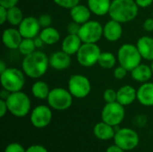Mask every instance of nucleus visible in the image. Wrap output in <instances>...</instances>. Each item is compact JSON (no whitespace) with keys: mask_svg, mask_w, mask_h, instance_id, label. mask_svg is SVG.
<instances>
[{"mask_svg":"<svg viewBox=\"0 0 153 152\" xmlns=\"http://www.w3.org/2000/svg\"><path fill=\"white\" fill-rule=\"evenodd\" d=\"M100 54L101 50L97 43H82L76 54V59L80 65L91 67L98 64Z\"/></svg>","mask_w":153,"mask_h":152,"instance_id":"0eeeda50","label":"nucleus"},{"mask_svg":"<svg viewBox=\"0 0 153 152\" xmlns=\"http://www.w3.org/2000/svg\"><path fill=\"white\" fill-rule=\"evenodd\" d=\"M126 151H124L122 148H120L119 146H117V144H113L111 146H109L106 152H125Z\"/></svg>","mask_w":153,"mask_h":152,"instance_id":"79ce46f5","label":"nucleus"},{"mask_svg":"<svg viewBox=\"0 0 153 152\" xmlns=\"http://www.w3.org/2000/svg\"><path fill=\"white\" fill-rule=\"evenodd\" d=\"M68 90L76 99L86 98L91 90V85L90 80L82 74H73L68 81Z\"/></svg>","mask_w":153,"mask_h":152,"instance_id":"9d476101","label":"nucleus"},{"mask_svg":"<svg viewBox=\"0 0 153 152\" xmlns=\"http://www.w3.org/2000/svg\"><path fill=\"white\" fill-rule=\"evenodd\" d=\"M111 0H87V5L91 12L97 16L108 14Z\"/></svg>","mask_w":153,"mask_h":152,"instance_id":"b1692460","label":"nucleus"},{"mask_svg":"<svg viewBox=\"0 0 153 152\" xmlns=\"http://www.w3.org/2000/svg\"><path fill=\"white\" fill-rule=\"evenodd\" d=\"M52 120V111L49 106H37L30 113V123L36 128L47 127Z\"/></svg>","mask_w":153,"mask_h":152,"instance_id":"f8f14e48","label":"nucleus"},{"mask_svg":"<svg viewBox=\"0 0 153 152\" xmlns=\"http://www.w3.org/2000/svg\"><path fill=\"white\" fill-rule=\"evenodd\" d=\"M6 68H7V66H6L5 63L2 60V61L0 62V73H3V72H4V71L6 70Z\"/></svg>","mask_w":153,"mask_h":152,"instance_id":"c03bdc74","label":"nucleus"},{"mask_svg":"<svg viewBox=\"0 0 153 152\" xmlns=\"http://www.w3.org/2000/svg\"><path fill=\"white\" fill-rule=\"evenodd\" d=\"M73 95L68 90L58 87L50 90L47 101L51 108L58 111H64L71 108L73 104Z\"/></svg>","mask_w":153,"mask_h":152,"instance_id":"423d86ee","label":"nucleus"},{"mask_svg":"<svg viewBox=\"0 0 153 152\" xmlns=\"http://www.w3.org/2000/svg\"><path fill=\"white\" fill-rule=\"evenodd\" d=\"M137 100L145 107H153V82L142 83L137 90Z\"/></svg>","mask_w":153,"mask_h":152,"instance_id":"6ab92c4d","label":"nucleus"},{"mask_svg":"<svg viewBox=\"0 0 153 152\" xmlns=\"http://www.w3.org/2000/svg\"><path fill=\"white\" fill-rule=\"evenodd\" d=\"M117 57L119 65L129 72L139 65L143 59L136 45L130 43H126L119 47Z\"/></svg>","mask_w":153,"mask_h":152,"instance_id":"39448f33","label":"nucleus"},{"mask_svg":"<svg viewBox=\"0 0 153 152\" xmlns=\"http://www.w3.org/2000/svg\"><path fill=\"white\" fill-rule=\"evenodd\" d=\"M8 111V108H7V104L6 101L4 99H1L0 100V116L4 117L5 116V114Z\"/></svg>","mask_w":153,"mask_h":152,"instance_id":"ea45409f","label":"nucleus"},{"mask_svg":"<svg viewBox=\"0 0 153 152\" xmlns=\"http://www.w3.org/2000/svg\"><path fill=\"white\" fill-rule=\"evenodd\" d=\"M151 68H152V73H153V60L152 61V65H151Z\"/></svg>","mask_w":153,"mask_h":152,"instance_id":"a18cd8bd","label":"nucleus"},{"mask_svg":"<svg viewBox=\"0 0 153 152\" xmlns=\"http://www.w3.org/2000/svg\"><path fill=\"white\" fill-rule=\"evenodd\" d=\"M139 6L135 0H112L108 15L120 23L129 22L136 18Z\"/></svg>","mask_w":153,"mask_h":152,"instance_id":"f03ea898","label":"nucleus"},{"mask_svg":"<svg viewBox=\"0 0 153 152\" xmlns=\"http://www.w3.org/2000/svg\"><path fill=\"white\" fill-rule=\"evenodd\" d=\"M50 92L49 86L43 81H37L31 86V93L34 98L39 99H47Z\"/></svg>","mask_w":153,"mask_h":152,"instance_id":"a878e982","label":"nucleus"},{"mask_svg":"<svg viewBox=\"0 0 153 152\" xmlns=\"http://www.w3.org/2000/svg\"><path fill=\"white\" fill-rule=\"evenodd\" d=\"M33 39H34V43H35V46H36V47H37V48H40V47H43V45L45 44V43H44V41L42 40V39H41L39 36L35 37Z\"/></svg>","mask_w":153,"mask_h":152,"instance_id":"37998d69","label":"nucleus"},{"mask_svg":"<svg viewBox=\"0 0 153 152\" xmlns=\"http://www.w3.org/2000/svg\"><path fill=\"white\" fill-rule=\"evenodd\" d=\"M4 152H26V150L21 144L13 142L7 145Z\"/></svg>","mask_w":153,"mask_h":152,"instance_id":"72a5a7b5","label":"nucleus"},{"mask_svg":"<svg viewBox=\"0 0 153 152\" xmlns=\"http://www.w3.org/2000/svg\"><path fill=\"white\" fill-rule=\"evenodd\" d=\"M117 57L111 52H101L98 64L104 69H112L117 64Z\"/></svg>","mask_w":153,"mask_h":152,"instance_id":"cd10ccee","label":"nucleus"},{"mask_svg":"<svg viewBox=\"0 0 153 152\" xmlns=\"http://www.w3.org/2000/svg\"><path fill=\"white\" fill-rule=\"evenodd\" d=\"M22 39L19 30L15 28H6L2 34L3 44L9 49H18Z\"/></svg>","mask_w":153,"mask_h":152,"instance_id":"2eb2a0df","label":"nucleus"},{"mask_svg":"<svg viewBox=\"0 0 153 152\" xmlns=\"http://www.w3.org/2000/svg\"><path fill=\"white\" fill-rule=\"evenodd\" d=\"M40 24L39 19L34 16L24 17L22 22L18 26V30L22 38L34 39L40 32Z\"/></svg>","mask_w":153,"mask_h":152,"instance_id":"ddd939ff","label":"nucleus"},{"mask_svg":"<svg viewBox=\"0 0 153 152\" xmlns=\"http://www.w3.org/2000/svg\"><path fill=\"white\" fill-rule=\"evenodd\" d=\"M130 73H131L132 79L141 83L150 82L153 75L151 66L142 63L139 65H137L135 68H134Z\"/></svg>","mask_w":153,"mask_h":152,"instance_id":"4be33fe9","label":"nucleus"},{"mask_svg":"<svg viewBox=\"0 0 153 152\" xmlns=\"http://www.w3.org/2000/svg\"><path fill=\"white\" fill-rule=\"evenodd\" d=\"M103 99L106 103L116 102L117 99V90L114 89H107L103 93Z\"/></svg>","mask_w":153,"mask_h":152,"instance_id":"c756f323","label":"nucleus"},{"mask_svg":"<svg viewBox=\"0 0 153 152\" xmlns=\"http://www.w3.org/2000/svg\"><path fill=\"white\" fill-rule=\"evenodd\" d=\"M93 133L99 140L108 141L110 139H114L116 131L114 130V126L102 121L95 125L93 128Z\"/></svg>","mask_w":153,"mask_h":152,"instance_id":"5701e85b","label":"nucleus"},{"mask_svg":"<svg viewBox=\"0 0 153 152\" xmlns=\"http://www.w3.org/2000/svg\"><path fill=\"white\" fill-rule=\"evenodd\" d=\"M5 101L8 112L16 117H24L30 110V99L29 96L22 90L10 93Z\"/></svg>","mask_w":153,"mask_h":152,"instance_id":"7ed1b4c3","label":"nucleus"},{"mask_svg":"<svg viewBox=\"0 0 153 152\" xmlns=\"http://www.w3.org/2000/svg\"><path fill=\"white\" fill-rule=\"evenodd\" d=\"M36 46L34 43V39H27V38H23L19 47L18 50L20 52V54H22V56H28L31 53H33L36 49Z\"/></svg>","mask_w":153,"mask_h":152,"instance_id":"c85d7f7f","label":"nucleus"},{"mask_svg":"<svg viewBox=\"0 0 153 152\" xmlns=\"http://www.w3.org/2000/svg\"><path fill=\"white\" fill-rule=\"evenodd\" d=\"M53 1L56 5L69 10L74 7L75 5H77L78 4H80V0H53Z\"/></svg>","mask_w":153,"mask_h":152,"instance_id":"7c9ffc66","label":"nucleus"},{"mask_svg":"<svg viewBox=\"0 0 153 152\" xmlns=\"http://www.w3.org/2000/svg\"><path fill=\"white\" fill-rule=\"evenodd\" d=\"M72 63L71 56L63 50L56 51L49 56V65L51 68L62 71L67 69Z\"/></svg>","mask_w":153,"mask_h":152,"instance_id":"dca6fc26","label":"nucleus"},{"mask_svg":"<svg viewBox=\"0 0 153 152\" xmlns=\"http://www.w3.org/2000/svg\"><path fill=\"white\" fill-rule=\"evenodd\" d=\"M24 74L23 71L18 68L7 67L4 72L0 73V82L3 89L11 93L22 90L25 84Z\"/></svg>","mask_w":153,"mask_h":152,"instance_id":"20e7f679","label":"nucleus"},{"mask_svg":"<svg viewBox=\"0 0 153 152\" xmlns=\"http://www.w3.org/2000/svg\"><path fill=\"white\" fill-rule=\"evenodd\" d=\"M23 19V13L17 5L7 9V22L12 26H19Z\"/></svg>","mask_w":153,"mask_h":152,"instance_id":"bb28decb","label":"nucleus"},{"mask_svg":"<svg viewBox=\"0 0 153 152\" xmlns=\"http://www.w3.org/2000/svg\"><path fill=\"white\" fill-rule=\"evenodd\" d=\"M128 72H129L128 70H126L125 67H123L122 65H119L118 66L115 67L114 72H113V75L117 80H122L127 75Z\"/></svg>","mask_w":153,"mask_h":152,"instance_id":"2f4dec72","label":"nucleus"},{"mask_svg":"<svg viewBox=\"0 0 153 152\" xmlns=\"http://www.w3.org/2000/svg\"><path fill=\"white\" fill-rule=\"evenodd\" d=\"M143 29L148 31V32H152L153 31V17L152 18H148L143 22Z\"/></svg>","mask_w":153,"mask_h":152,"instance_id":"4c0bfd02","label":"nucleus"},{"mask_svg":"<svg viewBox=\"0 0 153 152\" xmlns=\"http://www.w3.org/2000/svg\"><path fill=\"white\" fill-rule=\"evenodd\" d=\"M136 47L142 57L147 61L153 60V38L149 36L141 37L136 43Z\"/></svg>","mask_w":153,"mask_h":152,"instance_id":"412c9836","label":"nucleus"},{"mask_svg":"<svg viewBox=\"0 0 153 152\" xmlns=\"http://www.w3.org/2000/svg\"><path fill=\"white\" fill-rule=\"evenodd\" d=\"M115 144L122 148L124 151L134 150L140 142L138 133L130 128H121L117 130L114 136Z\"/></svg>","mask_w":153,"mask_h":152,"instance_id":"9b49d317","label":"nucleus"},{"mask_svg":"<svg viewBox=\"0 0 153 152\" xmlns=\"http://www.w3.org/2000/svg\"><path fill=\"white\" fill-rule=\"evenodd\" d=\"M49 66V56L42 51H34L25 56L22 62L23 73L31 79L42 77L47 73Z\"/></svg>","mask_w":153,"mask_h":152,"instance_id":"f257e3e1","label":"nucleus"},{"mask_svg":"<svg viewBox=\"0 0 153 152\" xmlns=\"http://www.w3.org/2000/svg\"><path fill=\"white\" fill-rule=\"evenodd\" d=\"M82 45V41L78 36V34H68L62 41L61 50L70 56L76 55Z\"/></svg>","mask_w":153,"mask_h":152,"instance_id":"f3484780","label":"nucleus"},{"mask_svg":"<svg viewBox=\"0 0 153 152\" xmlns=\"http://www.w3.org/2000/svg\"><path fill=\"white\" fill-rule=\"evenodd\" d=\"M7 22V8L0 5V23L4 24Z\"/></svg>","mask_w":153,"mask_h":152,"instance_id":"58836bf2","label":"nucleus"},{"mask_svg":"<svg viewBox=\"0 0 153 152\" xmlns=\"http://www.w3.org/2000/svg\"><path fill=\"white\" fill-rule=\"evenodd\" d=\"M137 5L141 8H147L152 4L153 0H135Z\"/></svg>","mask_w":153,"mask_h":152,"instance_id":"a19ab883","label":"nucleus"},{"mask_svg":"<svg viewBox=\"0 0 153 152\" xmlns=\"http://www.w3.org/2000/svg\"><path fill=\"white\" fill-rule=\"evenodd\" d=\"M91 12L88 5H84L82 4H78L72 9H70V16L73 22L82 25L91 19Z\"/></svg>","mask_w":153,"mask_h":152,"instance_id":"a211bd4d","label":"nucleus"},{"mask_svg":"<svg viewBox=\"0 0 153 152\" xmlns=\"http://www.w3.org/2000/svg\"><path fill=\"white\" fill-rule=\"evenodd\" d=\"M19 0H0V5L9 9L11 7H13L17 5Z\"/></svg>","mask_w":153,"mask_h":152,"instance_id":"e433bc0d","label":"nucleus"},{"mask_svg":"<svg viewBox=\"0 0 153 152\" xmlns=\"http://www.w3.org/2000/svg\"><path fill=\"white\" fill-rule=\"evenodd\" d=\"M125 116V108L117 101L112 103H106L101 111L102 121L114 127L119 125L123 122Z\"/></svg>","mask_w":153,"mask_h":152,"instance_id":"1a4fd4ad","label":"nucleus"},{"mask_svg":"<svg viewBox=\"0 0 153 152\" xmlns=\"http://www.w3.org/2000/svg\"><path fill=\"white\" fill-rule=\"evenodd\" d=\"M39 24L41 26V28H47V27H49L51 26V23H52V18L49 14L48 13H43L41 14L39 18Z\"/></svg>","mask_w":153,"mask_h":152,"instance_id":"473e14b6","label":"nucleus"},{"mask_svg":"<svg viewBox=\"0 0 153 152\" xmlns=\"http://www.w3.org/2000/svg\"><path fill=\"white\" fill-rule=\"evenodd\" d=\"M80 24L74 22H71L68 25H67V32L68 34H78L79 30H80Z\"/></svg>","mask_w":153,"mask_h":152,"instance_id":"f704fd0d","label":"nucleus"},{"mask_svg":"<svg viewBox=\"0 0 153 152\" xmlns=\"http://www.w3.org/2000/svg\"><path fill=\"white\" fill-rule=\"evenodd\" d=\"M39 36L42 39V40L46 45H49V46L56 44L60 39V33L56 28L52 26L43 28L40 30Z\"/></svg>","mask_w":153,"mask_h":152,"instance_id":"393cba45","label":"nucleus"},{"mask_svg":"<svg viewBox=\"0 0 153 152\" xmlns=\"http://www.w3.org/2000/svg\"><path fill=\"white\" fill-rule=\"evenodd\" d=\"M137 99V90L131 85H124L117 90V101L124 107L133 104Z\"/></svg>","mask_w":153,"mask_h":152,"instance_id":"aec40b11","label":"nucleus"},{"mask_svg":"<svg viewBox=\"0 0 153 152\" xmlns=\"http://www.w3.org/2000/svg\"><path fill=\"white\" fill-rule=\"evenodd\" d=\"M26 152H48V150L44 146H42V145L35 144V145L30 146L26 150Z\"/></svg>","mask_w":153,"mask_h":152,"instance_id":"c9c22d12","label":"nucleus"},{"mask_svg":"<svg viewBox=\"0 0 153 152\" xmlns=\"http://www.w3.org/2000/svg\"><path fill=\"white\" fill-rule=\"evenodd\" d=\"M123 35L122 23L110 19L103 26V37L110 42H116L121 39Z\"/></svg>","mask_w":153,"mask_h":152,"instance_id":"4468645a","label":"nucleus"},{"mask_svg":"<svg viewBox=\"0 0 153 152\" xmlns=\"http://www.w3.org/2000/svg\"><path fill=\"white\" fill-rule=\"evenodd\" d=\"M78 36L82 43H97L103 37V26L98 21L90 20L80 26Z\"/></svg>","mask_w":153,"mask_h":152,"instance_id":"6e6552de","label":"nucleus"},{"mask_svg":"<svg viewBox=\"0 0 153 152\" xmlns=\"http://www.w3.org/2000/svg\"><path fill=\"white\" fill-rule=\"evenodd\" d=\"M152 17H153V12H152Z\"/></svg>","mask_w":153,"mask_h":152,"instance_id":"49530a36","label":"nucleus"}]
</instances>
